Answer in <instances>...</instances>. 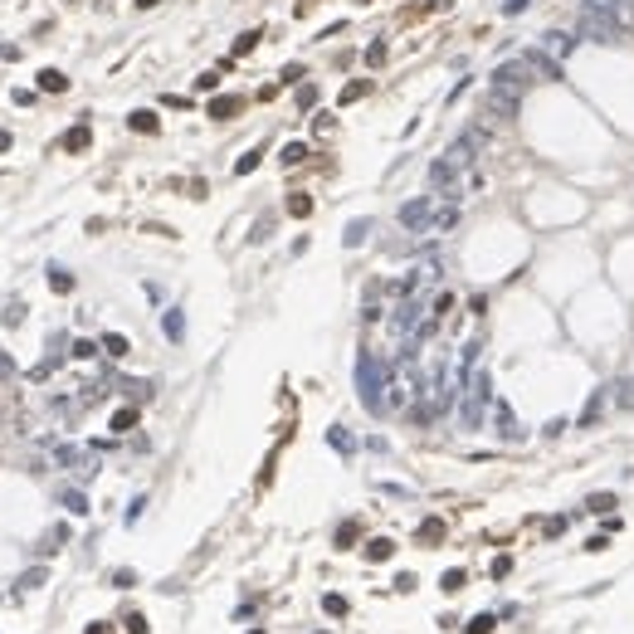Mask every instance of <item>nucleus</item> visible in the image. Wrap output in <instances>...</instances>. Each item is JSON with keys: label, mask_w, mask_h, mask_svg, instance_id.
Masks as SVG:
<instances>
[{"label": "nucleus", "mask_w": 634, "mask_h": 634, "mask_svg": "<svg viewBox=\"0 0 634 634\" xmlns=\"http://www.w3.org/2000/svg\"><path fill=\"white\" fill-rule=\"evenodd\" d=\"M488 410H493V376H488V366H468L463 391H459V425L479 430Z\"/></svg>", "instance_id": "nucleus-1"}, {"label": "nucleus", "mask_w": 634, "mask_h": 634, "mask_svg": "<svg viewBox=\"0 0 634 634\" xmlns=\"http://www.w3.org/2000/svg\"><path fill=\"white\" fill-rule=\"evenodd\" d=\"M386 391H391V366L376 351H361L356 356V395L371 415H386Z\"/></svg>", "instance_id": "nucleus-2"}, {"label": "nucleus", "mask_w": 634, "mask_h": 634, "mask_svg": "<svg viewBox=\"0 0 634 634\" xmlns=\"http://www.w3.org/2000/svg\"><path fill=\"white\" fill-rule=\"evenodd\" d=\"M571 30H576V39H591V44H615V39H624V30L615 25V15L600 10L595 0H580V6H576Z\"/></svg>", "instance_id": "nucleus-3"}, {"label": "nucleus", "mask_w": 634, "mask_h": 634, "mask_svg": "<svg viewBox=\"0 0 634 634\" xmlns=\"http://www.w3.org/2000/svg\"><path fill=\"white\" fill-rule=\"evenodd\" d=\"M435 195H415V200H405L400 205V230H410V234H435Z\"/></svg>", "instance_id": "nucleus-4"}, {"label": "nucleus", "mask_w": 634, "mask_h": 634, "mask_svg": "<svg viewBox=\"0 0 634 634\" xmlns=\"http://www.w3.org/2000/svg\"><path fill=\"white\" fill-rule=\"evenodd\" d=\"M527 83H532V69H527L522 59H507L493 69V88H507V93H527Z\"/></svg>", "instance_id": "nucleus-5"}, {"label": "nucleus", "mask_w": 634, "mask_h": 634, "mask_svg": "<svg viewBox=\"0 0 634 634\" xmlns=\"http://www.w3.org/2000/svg\"><path fill=\"white\" fill-rule=\"evenodd\" d=\"M430 186H435L444 200H459V166L449 162V156H439V162L430 166Z\"/></svg>", "instance_id": "nucleus-6"}, {"label": "nucleus", "mask_w": 634, "mask_h": 634, "mask_svg": "<svg viewBox=\"0 0 634 634\" xmlns=\"http://www.w3.org/2000/svg\"><path fill=\"white\" fill-rule=\"evenodd\" d=\"M522 64L532 69V78H542V83H561V59H551L547 49H527Z\"/></svg>", "instance_id": "nucleus-7"}, {"label": "nucleus", "mask_w": 634, "mask_h": 634, "mask_svg": "<svg viewBox=\"0 0 634 634\" xmlns=\"http://www.w3.org/2000/svg\"><path fill=\"white\" fill-rule=\"evenodd\" d=\"M483 108L493 113V118H517V108H522V93H507V88H493L488 83V98H483Z\"/></svg>", "instance_id": "nucleus-8"}, {"label": "nucleus", "mask_w": 634, "mask_h": 634, "mask_svg": "<svg viewBox=\"0 0 634 634\" xmlns=\"http://www.w3.org/2000/svg\"><path fill=\"white\" fill-rule=\"evenodd\" d=\"M493 430H498V439H507V444H517V439H522L517 415H512V405H507V400H493Z\"/></svg>", "instance_id": "nucleus-9"}, {"label": "nucleus", "mask_w": 634, "mask_h": 634, "mask_svg": "<svg viewBox=\"0 0 634 634\" xmlns=\"http://www.w3.org/2000/svg\"><path fill=\"white\" fill-rule=\"evenodd\" d=\"M576 44H580V39H576V30H547V34H542V49H547L551 59H566Z\"/></svg>", "instance_id": "nucleus-10"}, {"label": "nucleus", "mask_w": 634, "mask_h": 634, "mask_svg": "<svg viewBox=\"0 0 634 634\" xmlns=\"http://www.w3.org/2000/svg\"><path fill=\"white\" fill-rule=\"evenodd\" d=\"M600 10H610L615 15V25L624 30V34H634V0H595Z\"/></svg>", "instance_id": "nucleus-11"}, {"label": "nucleus", "mask_w": 634, "mask_h": 634, "mask_svg": "<svg viewBox=\"0 0 634 634\" xmlns=\"http://www.w3.org/2000/svg\"><path fill=\"white\" fill-rule=\"evenodd\" d=\"M162 332H166L171 342H181V337H186V317H181V307H166V317H162Z\"/></svg>", "instance_id": "nucleus-12"}, {"label": "nucleus", "mask_w": 634, "mask_h": 634, "mask_svg": "<svg viewBox=\"0 0 634 634\" xmlns=\"http://www.w3.org/2000/svg\"><path fill=\"white\" fill-rule=\"evenodd\" d=\"M605 400H610V386H600V391L591 395V405H586V415H580V425H595V419H600V410H605Z\"/></svg>", "instance_id": "nucleus-13"}, {"label": "nucleus", "mask_w": 634, "mask_h": 634, "mask_svg": "<svg viewBox=\"0 0 634 634\" xmlns=\"http://www.w3.org/2000/svg\"><path fill=\"white\" fill-rule=\"evenodd\" d=\"M88 142H93V127H88V122H78V127L64 137V151H83Z\"/></svg>", "instance_id": "nucleus-14"}, {"label": "nucleus", "mask_w": 634, "mask_h": 634, "mask_svg": "<svg viewBox=\"0 0 634 634\" xmlns=\"http://www.w3.org/2000/svg\"><path fill=\"white\" fill-rule=\"evenodd\" d=\"M39 88H44V93H64V88H69V78H64L59 69H39Z\"/></svg>", "instance_id": "nucleus-15"}, {"label": "nucleus", "mask_w": 634, "mask_h": 634, "mask_svg": "<svg viewBox=\"0 0 634 634\" xmlns=\"http://www.w3.org/2000/svg\"><path fill=\"white\" fill-rule=\"evenodd\" d=\"M98 347H102V351H108L113 361H122V356H127V337H122V332H108V337H102Z\"/></svg>", "instance_id": "nucleus-16"}, {"label": "nucleus", "mask_w": 634, "mask_h": 634, "mask_svg": "<svg viewBox=\"0 0 634 634\" xmlns=\"http://www.w3.org/2000/svg\"><path fill=\"white\" fill-rule=\"evenodd\" d=\"M366 234H371V220H351V225H347V249L366 244Z\"/></svg>", "instance_id": "nucleus-17"}, {"label": "nucleus", "mask_w": 634, "mask_h": 634, "mask_svg": "<svg viewBox=\"0 0 634 634\" xmlns=\"http://www.w3.org/2000/svg\"><path fill=\"white\" fill-rule=\"evenodd\" d=\"M239 113V98H215L210 102V118H234Z\"/></svg>", "instance_id": "nucleus-18"}, {"label": "nucleus", "mask_w": 634, "mask_h": 634, "mask_svg": "<svg viewBox=\"0 0 634 634\" xmlns=\"http://www.w3.org/2000/svg\"><path fill=\"white\" fill-rule=\"evenodd\" d=\"M327 439H332V449H342V454H351V449H356V439H351L342 425H332V430H327Z\"/></svg>", "instance_id": "nucleus-19"}, {"label": "nucleus", "mask_w": 634, "mask_h": 634, "mask_svg": "<svg viewBox=\"0 0 634 634\" xmlns=\"http://www.w3.org/2000/svg\"><path fill=\"white\" fill-rule=\"evenodd\" d=\"M64 507H69L74 517H83V512H88V498H83L78 488H64Z\"/></svg>", "instance_id": "nucleus-20"}, {"label": "nucleus", "mask_w": 634, "mask_h": 634, "mask_svg": "<svg viewBox=\"0 0 634 634\" xmlns=\"http://www.w3.org/2000/svg\"><path fill=\"white\" fill-rule=\"evenodd\" d=\"M49 288H54V293H69V288H74V274H69V269H49Z\"/></svg>", "instance_id": "nucleus-21"}, {"label": "nucleus", "mask_w": 634, "mask_h": 634, "mask_svg": "<svg viewBox=\"0 0 634 634\" xmlns=\"http://www.w3.org/2000/svg\"><path fill=\"white\" fill-rule=\"evenodd\" d=\"M391 551H395V542H386V537H376L371 547H366V556H371V561H391Z\"/></svg>", "instance_id": "nucleus-22"}, {"label": "nucleus", "mask_w": 634, "mask_h": 634, "mask_svg": "<svg viewBox=\"0 0 634 634\" xmlns=\"http://www.w3.org/2000/svg\"><path fill=\"white\" fill-rule=\"evenodd\" d=\"M586 507H591V512H600V517H605V512H610V507H615V493H591V498H586Z\"/></svg>", "instance_id": "nucleus-23"}, {"label": "nucleus", "mask_w": 634, "mask_h": 634, "mask_svg": "<svg viewBox=\"0 0 634 634\" xmlns=\"http://www.w3.org/2000/svg\"><path fill=\"white\" fill-rule=\"evenodd\" d=\"M303 156H307V146H303V142H288V146H283V156H278V162H283V166H298V162H303Z\"/></svg>", "instance_id": "nucleus-24"}, {"label": "nucleus", "mask_w": 634, "mask_h": 634, "mask_svg": "<svg viewBox=\"0 0 634 634\" xmlns=\"http://www.w3.org/2000/svg\"><path fill=\"white\" fill-rule=\"evenodd\" d=\"M132 425H137V410H118V415H113V430H118V435H127Z\"/></svg>", "instance_id": "nucleus-25"}, {"label": "nucleus", "mask_w": 634, "mask_h": 634, "mask_svg": "<svg viewBox=\"0 0 634 634\" xmlns=\"http://www.w3.org/2000/svg\"><path fill=\"white\" fill-rule=\"evenodd\" d=\"M493 624H498V615H473L468 620V634H488Z\"/></svg>", "instance_id": "nucleus-26"}, {"label": "nucleus", "mask_w": 634, "mask_h": 634, "mask_svg": "<svg viewBox=\"0 0 634 634\" xmlns=\"http://www.w3.org/2000/svg\"><path fill=\"white\" fill-rule=\"evenodd\" d=\"M132 127H137V132H156L162 122H156V113H132Z\"/></svg>", "instance_id": "nucleus-27"}, {"label": "nucleus", "mask_w": 634, "mask_h": 634, "mask_svg": "<svg viewBox=\"0 0 634 634\" xmlns=\"http://www.w3.org/2000/svg\"><path fill=\"white\" fill-rule=\"evenodd\" d=\"M34 586H44V571H39V566H34V571H25V576H20V591H34Z\"/></svg>", "instance_id": "nucleus-28"}, {"label": "nucleus", "mask_w": 634, "mask_h": 634, "mask_svg": "<svg viewBox=\"0 0 634 634\" xmlns=\"http://www.w3.org/2000/svg\"><path fill=\"white\" fill-rule=\"evenodd\" d=\"M439 586L454 595V591H463V571H444V580H439Z\"/></svg>", "instance_id": "nucleus-29"}, {"label": "nucleus", "mask_w": 634, "mask_h": 634, "mask_svg": "<svg viewBox=\"0 0 634 634\" xmlns=\"http://www.w3.org/2000/svg\"><path fill=\"white\" fill-rule=\"evenodd\" d=\"M254 166H259V151H244V156H239V162H234V171H239V176H249Z\"/></svg>", "instance_id": "nucleus-30"}, {"label": "nucleus", "mask_w": 634, "mask_h": 634, "mask_svg": "<svg viewBox=\"0 0 634 634\" xmlns=\"http://www.w3.org/2000/svg\"><path fill=\"white\" fill-rule=\"evenodd\" d=\"M307 210H312V200H307V195H293V200H288V215H298V220H303Z\"/></svg>", "instance_id": "nucleus-31"}, {"label": "nucleus", "mask_w": 634, "mask_h": 634, "mask_svg": "<svg viewBox=\"0 0 634 634\" xmlns=\"http://www.w3.org/2000/svg\"><path fill=\"white\" fill-rule=\"evenodd\" d=\"M254 44H259V30H249V34H239V39H234V54H249V49H254Z\"/></svg>", "instance_id": "nucleus-32"}, {"label": "nucleus", "mask_w": 634, "mask_h": 634, "mask_svg": "<svg viewBox=\"0 0 634 634\" xmlns=\"http://www.w3.org/2000/svg\"><path fill=\"white\" fill-rule=\"evenodd\" d=\"M312 102H317V83H303L298 88V108H312Z\"/></svg>", "instance_id": "nucleus-33"}, {"label": "nucleus", "mask_w": 634, "mask_h": 634, "mask_svg": "<svg viewBox=\"0 0 634 634\" xmlns=\"http://www.w3.org/2000/svg\"><path fill=\"white\" fill-rule=\"evenodd\" d=\"M366 88H371V83H347V88H342V102H356V98H366Z\"/></svg>", "instance_id": "nucleus-34"}, {"label": "nucleus", "mask_w": 634, "mask_h": 634, "mask_svg": "<svg viewBox=\"0 0 634 634\" xmlns=\"http://www.w3.org/2000/svg\"><path fill=\"white\" fill-rule=\"evenodd\" d=\"M323 610H327V615H347V600H342V595H323Z\"/></svg>", "instance_id": "nucleus-35"}, {"label": "nucleus", "mask_w": 634, "mask_h": 634, "mask_svg": "<svg viewBox=\"0 0 634 634\" xmlns=\"http://www.w3.org/2000/svg\"><path fill=\"white\" fill-rule=\"evenodd\" d=\"M6 323H10V327L25 323V303H10V307H6Z\"/></svg>", "instance_id": "nucleus-36"}, {"label": "nucleus", "mask_w": 634, "mask_h": 634, "mask_svg": "<svg viewBox=\"0 0 634 634\" xmlns=\"http://www.w3.org/2000/svg\"><path fill=\"white\" fill-rule=\"evenodd\" d=\"M366 64H386V44H371V49H366Z\"/></svg>", "instance_id": "nucleus-37"}, {"label": "nucleus", "mask_w": 634, "mask_h": 634, "mask_svg": "<svg viewBox=\"0 0 634 634\" xmlns=\"http://www.w3.org/2000/svg\"><path fill=\"white\" fill-rule=\"evenodd\" d=\"M439 532H444V522H425V527H419V537H425V542H435Z\"/></svg>", "instance_id": "nucleus-38"}, {"label": "nucleus", "mask_w": 634, "mask_h": 634, "mask_svg": "<svg viewBox=\"0 0 634 634\" xmlns=\"http://www.w3.org/2000/svg\"><path fill=\"white\" fill-rule=\"evenodd\" d=\"M93 351H98V347H93V342H74V356H78V361H88V356H93Z\"/></svg>", "instance_id": "nucleus-39"}, {"label": "nucleus", "mask_w": 634, "mask_h": 634, "mask_svg": "<svg viewBox=\"0 0 634 634\" xmlns=\"http://www.w3.org/2000/svg\"><path fill=\"white\" fill-rule=\"evenodd\" d=\"M527 10V0H503V15H522Z\"/></svg>", "instance_id": "nucleus-40"}, {"label": "nucleus", "mask_w": 634, "mask_h": 634, "mask_svg": "<svg viewBox=\"0 0 634 634\" xmlns=\"http://www.w3.org/2000/svg\"><path fill=\"white\" fill-rule=\"evenodd\" d=\"M10 142H15V137H10L6 127H0V151H10Z\"/></svg>", "instance_id": "nucleus-41"}, {"label": "nucleus", "mask_w": 634, "mask_h": 634, "mask_svg": "<svg viewBox=\"0 0 634 634\" xmlns=\"http://www.w3.org/2000/svg\"><path fill=\"white\" fill-rule=\"evenodd\" d=\"M137 6H142V10H151V6H162V0H137Z\"/></svg>", "instance_id": "nucleus-42"}]
</instances>
